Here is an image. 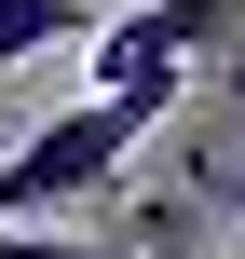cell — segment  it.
<instances>
[{"mask_svg": "<svg viewBox=\"0 0 245 259\" xmlns=\"http://www.w3.org/2000/svg\"><path fill=\"white\" fill-rule=\"evenodd\" d=\"M136 137H150V109H136V96H68L55 123H27V150L0 164V232H27V219L82 205V191H109Z\"/></svg>", "mask_w": 245, "mask_h": 259, "instance_id": "cell-2", "label": "cell"}, {"mask_svg": "<svg viewBox=\"0 0 245 259\" xmlns=\"http://www.w3.org/2000/svg\"><path fill=\"white\" fill-rule=\"evenodd\" d=\"M191 191H205V205H232V219H245V164H191Z\"/></svg>", "mask_w": 245, "mask_h": 259, "instance_id": "cell-5", "label": "cell"}, {"mask_svg": "<svg viewBox=\"0 0 245 259\" xmlns=\"http://www.w3.org/2000/svg\"><path fill=\"white\" fill-rule=\"evenodd\" d=\"M82 27H95V0H0V68H27V55L82 41Z\"/></svg>", "mask_w": 245, "mask_h": 259, "instance_id": "cell-3", "label": "cell"}, {"mask_svg": "<svg viewBox=\"0 0 245 259\" xmlns=\"http://www.w3.org/2000/svg\"><path fill=\"white\" fill-rule=\"evenodd\" d=\"M136 259H177V246H136Z\"/></svg>", "mask_w": 245, "mask_h": 259, "instance_id": "cell-6", "label": "cell"}, {"mask_svg": "<svg viewBox=\"0 0 245 259\" xmlns=\"http://www.w3.org/2000/svg\"><path fill=\"white\" fill-rule=\"evenodd\" d=\"M218 41H245V0H123L82 27V96H136L150 123H177V82Z\"/></svg>", "mask_w": 245, "mask_h": 259, "instance_id": "cell-1", "label": "cell"}, {"mask_svg": "<svg viewBox=\"0 0 245 259\" xmlns=\"http://www.w3.org/2000/svg\"><path fill=\"white\" fill-rule=\"evenodd\" d=\"M0 259H123V246H82V232H41L27 219V232H0Z\"/></svg>", "mask_w": 245, "mask_h": 259, "instance_id": "cell-4", "label": "cell"}]
</instances>
